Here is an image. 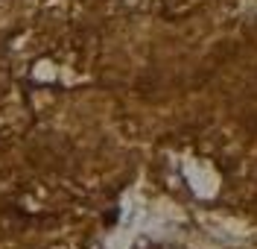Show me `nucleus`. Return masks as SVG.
I'll return each instance as SVG.
<instances>
[]
</instances>
